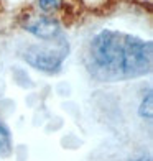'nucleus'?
Instances as JSON below:
<instances>
[{
	"instance_id": "1",
	"label": "nucleus",
	"mask_w": 153,
	"mask_h": 161,
	"mask_svg": "<svg viewBox=\"0 0 153 161\" xmlns=\"http://www.w3.org/2000/svg\"><path fill=\"white\" fill-rule=\"evenodd\" d=\"M153 45L133 35L102 30L89 43L86 66L102 82L133 79L151 71Z\"/></svg>"
},
{
	"instance_id": "2",
	"label": "nucleus",
	"mask_w": 153,
	"mask_h": 161,
	"mask_svg": "<svg viewBox=\"0 0 153 161\" xmlns=\"http://www.w3.org/2000/svg\"><path fill=\"white\" fill-rule=\"evenodd\" d=\"M66 56H68V48L64 49V46L46 48V46L33 45V46H28L26 51L23 53V58L28 64L41 72H48V74L60 71L63 59Z\"/></svg>"
},
{
	"instance_id": "3",
	"label": "nucleus",
	"mask_w": 153,
	"mask_h": 161,
	"mask_svg": "<svg viewBox=\"0 0 153 161\" xmlns=\"http://www.w3.org/2000/svg\"><path fill=\"white\" fill-rule=\"evenodd\" d=\"M25 30L28 33H31L33 36L40 40H45V41H53L56 40L58 36L61 35V28H60V23L53 18H35L33 21H30Z\"/></svg>"
},
{
	"instance_id": "4",
	"label": "nucleus",
	"mask_w": 153,
	"mask_h": 161,
	"mask_svg": "<svg viewBox=\"0 0 153 161\" xmlns=\"http://www.w3.org/2000/svg\"><path fill=\"white\" fill-rule=\"evenodd\" d=\"M12 153V143H10V135L0 123V158H5Z\"/></svg>"
},
{
	"instance_id": "5",
	"label": "nucleus",
	"mask_w": 153,
	"mask_h": 161,
	"mask_svg": "<svg viewBox=\"0 0 153 161\" xmlns=\"http://www.w3.org/2000/svg\"><path fill=\"white\" fill-rule=\"evenodd\" d=\"M138 114H140L142 119H145V120H151L153 107H151V94H150V92H148V96L142 100L140 108H138Z\"/></svg>"
},
{
	"instance_id": "6",
	"label": "nucleus",
	"mask_w": 153,
	"mask_h": 161,
	"mask_svg": "<svg viewBox=\"0 0 153 161\" xmlns=\"http://www.w3.org/2000/svg\"><path fill=\"white\" fill-rule=\"evenodd\" d=\"M60 2L61 0H38V5L43 12H51L60 7Z\"/></svg>"
}]
</instances>
